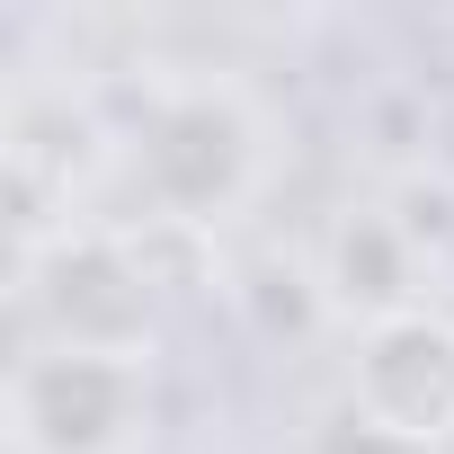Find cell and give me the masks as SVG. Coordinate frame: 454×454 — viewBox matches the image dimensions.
I'll use <instances>...</instances> for the list:
<instances>
[{
  "mask_svg": "<svg viewBox=\"0 0 454 454\" xmlns=\"http://www.w3.org/2000/svg\"><path fill=\"white\" fill-rule=\"evenodd\" d=\"M19 294L36 321L27 348L125 356V365H152L160 348V286L125 232H54L36 259H19Z\"/></svg>",
  "mask_w": 454,
  "mask_h": 454,
  "instance_id": "obj_1",
  "label": "cell"
},
{
  "mask_svg": "<svg viewBox=\"0 0 454 454\" xmlns=\"http://www.w3.org/2000/svg\"><path fill=\"white\" fill-rule=\"evenodd\" d=\"M0 427H10V454H134L152 436V365L19 348Z\"/></svg>",
  "mask_w": 454,
  "mask_h": 454,
  "instance_id": "obj_2",
  "label": "cell"
},
{
  "mask_svg": "<svg viewBox=\"0 0 454 454\" xmlns=\"http://www.w3.org/2000/svg\"><path fill=\"white\" fill-rule=\"evenodd\" d=\"M134 169L160 205V223L205 232L214 214H232L259 178V116L232 90H169L143 134H134Z\"/></svg>",
  "mask_w": 454,
  "mask_h": 454,
  "instance_id": "obj_3",
  "label": "cell"
},
{
  "mask_svg": "<svg viewBox=\"0 0 454 454\" xmlns=\"http://www.w3.org/2000/svg\"><path fill=\"white\" fill-rule=\"evenodd\" d=\"M348 410L383 445H410V454L445 445L454 436V321L445 312L374 321L356 339V365H348Z\"/></svg>",
  "mask_w": 454,
  "mask_h": 454,
  "instance_id": "obj_4",
  "label": "cell"
},
{
  "mask_svg": "<svg viewBox=\"0 0 454 454\" xmlns=\"http://www.w3.org/2000/svg\"><path fill=\"white\" fill-rule=\"evenodd\" d=\"M330 303L356 312L365 330L401 321V312H427L419 303V241H410V223H392V214H348L339 223V241H330Z\"/></svg>",
  "mask_w": 454,
  "mask_h": 454,
  "instance_id": "obj_5",
  "label": "cell"
},
{
  "mask_svg": "<svg viewBox=\"0 0 454 454\" xmlns=\"http://www.w3.org/2000/svg\"><path fill=\"white\" fill-rule=\"evenodd\" d=\"M427 152H436V169H445V178H454V98H445V107H436V125H427Z\"/></svg>",
  "mask_w": 454,
  "mask_h": 454,
  "instance_id": "obj_6",
  "label": "cell"
}]
</instances>
